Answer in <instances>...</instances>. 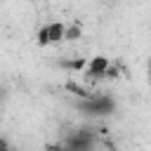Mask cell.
I'll return each mask as SVG.
<instances>
[{
	"mask_svg": "<svg viewBox=\"0 0 151 151\" xmlns=\"http://www.w3.org/2000/svg\"><path fill=\"white\" fill-rule=\"evenodd\" d=\"M45 151H68V149H66L64 144H50V146H47Z\"/></svg>",
	"mask_w": 151,
	"mask_h": 151,
	"instance_id": "obj_5",
	"label": "cell"
},
{
	"mask_svg": "<svg viewBox=\"0 0 151 151\" xmlns=\"http://www.w3.org/2000/svg\"><path fill=\"white\" fill-rule=\"evenodd\" d=\"M109 68H111V64H109V59H106V57H94V59H90V61H87L85 76H87V78H101V76H106V73H109Z\"/></svg>",
	"mask_w": 151,
	"mask_h": 151,
	"instance_id": "obj_4",
	"label": "cell"
},
{
	"mask_svg": "<svg viewBox=\"0 0 151 151\" xmlns=\"http://www.w3.org/2000/svg\"><path fill=\"white\" fill-rule=\"evenodd\" d=\"M64 38H66V26H64V24H59V21H52V24L42 26V28H40V33H38V40H40L42 45L59 42V40H64Z\"/></svg>",
	"mask_w": 151,
	"mask_h": 151,
	"instance_id": "obj_3",
	"label": "cell"
},
{
	"mask_svg": "<svg viewBox=\"0 0 151 151\" xmlns=\"http://www.w3.org/2000/svg\"><path fill=\"white\" fill-rule=\"evenodd\" d=\"M80 106L90 116H109L113 111V99L106 97V94H92L90 92L87 97H83V104Z\"/></svg>",
	"mask_w": 151,
	"mask_h": 151,
	"instance_id": "obj_1",
	"label": "cell"
},
{
	"mask_svg": "<svg viewBox=\"0 0 151 151\" xmlns=\"http://www.w3.org/2000/svg\"><path fill=\"white\" fill-rule=\"evenodd\" d=\"M94 144H97V137H94L92 130H76V132L68 134L66 142H64V146H66L68 151H92Z\"/></svg>",
	"mask_w": 151,
	"mask_h": 151,
	"instance_id": "obj_2",
	"label": "cell"
}]
</instances>
